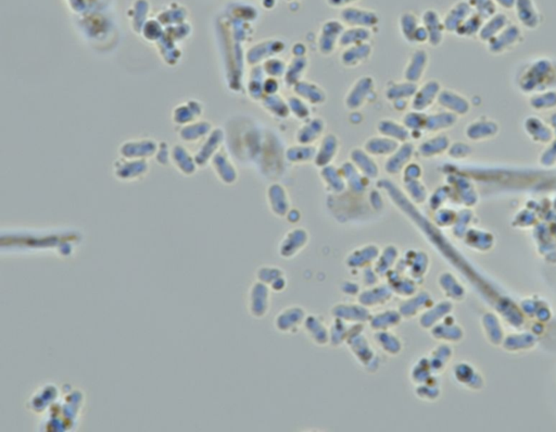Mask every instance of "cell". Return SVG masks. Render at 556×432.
Here are the masks:
<instances>
[{
  "mask_svg": "<svg viewBox=\"0 0 556 432\" xmlns=\"http://www.w3.org/2000/svg\"><path fill=\"white\" fill-rule=\"evenodd\" d=\"M515 7L521 21L533 22L539 17V12L533 0H516Z\"/></svg>",
  "mask_w": 556,
  "mask_h": 432,
  "instance_id": "1",
  "label": "cell"
},
{
  "mask_svg": "<svg viewBox=\"0 0 556 432\" xmlns=\"http://www.w3.org/2000/svg\"><path fill=\"white\" fill-rule=\"evenodd\" d=\"M494 3L499 4V5L502 6V7L509 9V8L514 7L516 0H494Z\"/></svg>",
  "mask_w": 556,
  "mask_h": 432,
  "instance_id": "2",
  "label": "cell"
}]
</instances>
